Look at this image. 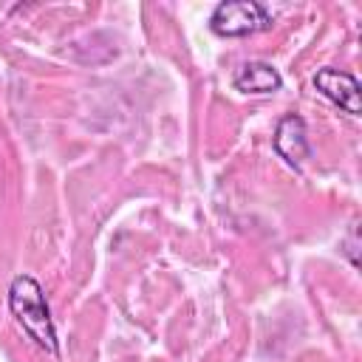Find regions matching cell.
Masks as SVG:
<instances>
[{"mask_svg":"<svg viewBox=\"0 0 362 362\" xmlns=\"http://www.w3.org/2000/svg\"><path fill=\"white\" fill-rule=\"evenodd\" d=\"M8 308L17 317V322L23 325V331L51 356L59 354V339L54 331V320H51V308L45 303L42 286L31 277V274H17L8 286Z\"/></svg>","mask_w":362,"mask_h":362,"instance_id":"cell-1","label":"cell"},{"mask_svg":"<svg viewBox=\"0 0 362 362\" xmlns=\"http://www.w3.org/2000/svg\"><path fill=\"white\" fill-rule=\"evenodd\" d=\"M272 25V14L257 0H223L209 14V28L218 37H249L266 31Z\"/></svg>","mask_w":362,"mask_h":362,"instance_id":"cell-2","label":"cell"},{"mask_svg":"<svg viewBox=\"0 0 362 362\" xmlns=\"http://www.w3.org/2000/svg\"><path fill=\"white\" fill-rule=\"evenodd\" d=\"M314 88L331 99L337 107H342L351 116H359L362 105H359V82L354 74L339 71V68H320L314 74Z\"/></svg>","mask_w":362,"mask_h":362,"instance_id":"cell-3","label":"cell"},{"mask_svg":"<svg viewBox=\"0 0 362 362\" xmlns=\"http://www.w3.org/2000/svg\"><path fill=\"white\" fill-rule=\"evenodd\" d=\"M274 150L294 167L303 164V158H308V136H305V122L294 113L283 116L277 130H274Z\"/></svg>","mask_w":362,"mask_h":362,"instance_id":"cell-4","label":"cell"},{"mask_svg":"<svg viewBox=\"0 0 362 362\" xmlns=\"http://www.w3.org/2000/svg\"><path fill=\"white\" fill-rule=\"evenodd\" d=\"M232 85L243 93H274L280 90L283 79L277 74V68H272L269 62L263 59H252V62H243L232 79Z\"/></svg>","mask_w":362,"mask_h":362,"instance_id":"cell-5","label":"cell"},{"mask_svg":"<svg viewBox=\"0 0 362 362\" xmlns=\"http://www.w3.org/2000/svg\"><path fill=\"white\" fill-rule=\"evenodd\" d=\"M345 255H348V260L356 266L359 260H356V226H351V232H348V249H345Z\"/></svg>","mask_w":362,"mask_h":362,"instance_id":"cell-6","label":"cell"}]
</instances>
